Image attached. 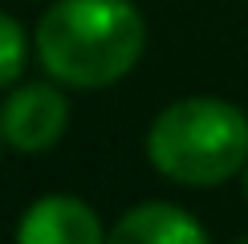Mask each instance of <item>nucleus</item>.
I'll list each match as a JSON object with an SVG mask.
<instances>
[{
  "instance_id": "f257e3e1",
  "label": "nucleus",
  "mask_w": 248,
  "mask_h": 244,
  "mask_svg": "<svg viewBox=\"0 0 248 244\" xmlns=\"http://www.w3.org/2000/svg\"><path fill=\"white\" fill-rule=\"evenodd\" d=\"M147 25L130 0H57L37 20V57L53 81L102 90L142 57Z\"/></svg>"
},
{
  "instance_id": "f03ea898",
  "label": "nucleus",
  "mask_w": 248,
  "mask_h": 244,
  "mask_svg": "<svg viewBox=\"0 0 248 244\" xmlns=\"http://www.w3.org/2000/svg\"><path fill=\"white\" fill-rule=\"evenodd\" d=\"M147 159L183 187H216L248 167V118L224 98H179L151 122Z\"/></svg>"
},
{
  "instance_id": "7ed1b4c3",
  "label": "nucleus",
  "mask_w": 248,
  "mask_h": 244,
  "mask_svg": "<svg viewBox=\"0 0 248 244\" xmlns=\"http://www.w3.org/2000/svg\"><path fill=\"white\" fill-rule=\"evenodd\" d=\"M69 126V102L49 81H25L8 94L0 110V130L4 142L20 155H41L53 151Z\"/></svg>"
},
{
  "instance_id": "20e7f679",
  "label": "nucleus",
  "mask_w": 248,
  "mask_h": 244,
  "mask_svg": "<svg viewBox=\"0 0 248 244\" xmlns=\"http://www.w3.org/2000/svg\"><path fill=\"white\" fill-rule=\"evenodd\" d=\"M106 236L98 212L78 196H45L29 203L16 224L20 244H98Z\"/></svg>"
},
{
  "instance_id": "39448f33",
  "label": "nucleus",
  "mask_w": 248,
  "mask_h": 244,
  "mask_svg": "<svg viewBox=\"0 0 248 244\" xmlns=\"http://www.w3.org/2000/svg\"><path fill=\"white\" fill-rule=\"evenodd\" d=\"M110 240L118 244H203L208 228L179 203H139L110 228Z\"/></svg>"
},
{
  "instance_id": "423d86ee",
  "label": "nucleus",
  "mask_w": 248,
  "mask_h": 244,
  "mask_svg": "<svg viewBox=\"0 0 248 244\" xmlns=\"http://www.w3.org/2000/svg\"><path fill=\"white\" fill-rule=\"evenodd\" d=\"M25 61H29L25 29H20L8 13H0V90L13 86V81H20V74H25Z\"/></svg>"
},
{
  "instance_id": "0eeeda50",
  "label": "nucleus",
  "mask_w": 248,
  "mask_h": 244,
  "mask_svg": "<svg viewBox=\"0 0 248 244\" xmlns=\"http://www.w3.org/2000/svg\"><path fill=\"white\" fill-rule=\"evenodd\" d=\"M244 199H248V167H244Z\"/></svg>"
},
{
  "instance_id": "6e6552de",
  "label": "nucleus",
  "mask_w": 248,
  "mask_h": 244,
  "mask_svg": "<svg viewBox=\"0 0 248 244\" xmlns=\"http://www.w3.org/2000/svg\"><path fill=\"white\" fill-rule=\"evenodd\" d=\"M0 138H4V130H0Z\"/></svg>"
}]
</instances>
